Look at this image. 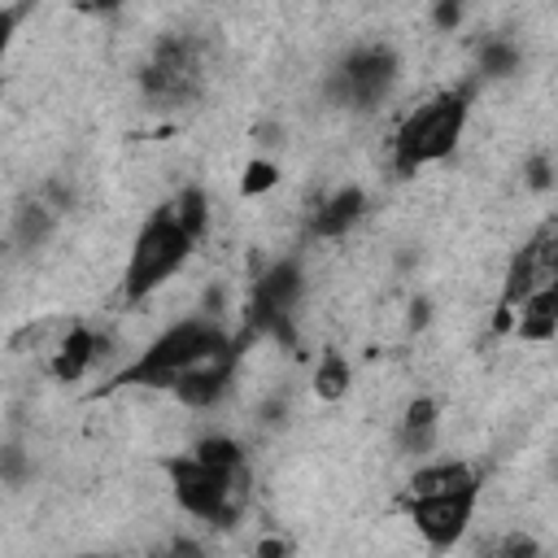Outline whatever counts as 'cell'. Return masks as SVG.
<instances>
[{"label":"cell","mask_w":558,"mask_h":558,"mask_svg":"<svg viewBox=\"0 0 558 558\" xmlns=\"http://www.w3.org/2000/svg\"><path fill=\"white\" fill-rule=\"evenodd\" d=\"M83 9H87V13H105V17H109V13H118V9H122V0H83Z\"/></svg>","instance_id":"23"},{"label":"cell","mask_w":558,"mask_h":558,"mask_svg":"<svg viewBox=\"0 0 558 558\" xmlns=\"http://www.w3.org/2000/svg\"><path fill=\"white\" fill-rule=\"evenodd\" d=\"M475 501H480V484H466V488H453V493H423V497H410L405 510H410V523L418 527V536L432 545V549H449L471 514H475Z\"/></svg>","instance_id":"7"},{"label":"cell","mask_w":558,"mask_h":558,"mask_svg":"<svg viewBox=\"0 0 558 558\" xmlns=\"http://www.w3.org/2000/svg\"><path fill=\"white\" fill-rule=\"evenodd\" d=\"M222 349H235V340L209 323V318H183L174 327H166L126 371L113 375L109 388H122V384H144V388H170L187 366L222 353Z\"/></svg>","instance_id":"2"},{"label":"cell","mask_w":558,"mask_h":558,"mask_svg":"<svg viewBox=\"0 0 558 558\" xmlns=\"http://www.w3.org/2000/svg\"><path fill=\"white\" fill-rule=\"evenodd\" d=\"M362 214H366V192H362V187H340V192H331V196L314 209L310 235H318V240H340V235H349V227H353Z\"/></svg>","instance_id":"10"},{"label":"cell","mask_w":558,"mask_h":558,"mask_svg":"<svg viewBox=\"0 0 558 558\" xmlns=\"http://www.w3.org/2000/svg\"><path fill=\"white\" fill-rule=\"evenodd\" d=\"M48 231H52V209H44V205L22 209V218H17V240L22 244H39Z\"/></svg>","instance_id":"19"},{"label":"cell","mask_w":558,"mask_h":558,"mask_svg":"<svg viewBox=\"0 0 558 558\" xmlns=\"http://www.w3.org/2000/svg\"><path fill=\"white\" fill-rule=\"evenodd\" d=\"M475 65H480V78H510V74H519L523 52H519L514 39L488 35V39L480 44V52H475Z\"/></svg>","instance_id":"15"},{"label":"cell","mask_w":558,"mask_h":558,"mask_svg":"<svg viewBox=\"0 0 558 558\" xmlns=\"http://www.w3.org/2000/svg\"><path fill=\"white\" fill-rule=\"evenodd\" d=\"M401 74V61L388 44H366V48H353L336 70H331V96L340 105H353V109H375L392 83Z\"/></svg>","instance_id":"5"},{"label":"cell","mask_w":558,"mask_h":558,"mask_svg":"<svg viewBox=\"0 0 558 558\" xmlns=\"http://www.w3.org/2000/svg\"><path fill=\"white\" fill-rule=\"evenodd\" d=\"M196 248V235L179 222L174 205H161L135 235L131 253H126V266H122V301L135 305L144 296H153Z\"/></svg>","instance_id":"3"},{"label":"cell","mask_w":558,"mask_h":558,"mask_svg":"<svg viewBox=\"0 0 558 558\" xmlns=\"http://www.w3.org/2000/svg\"><path fill=\"white\" fill-rule=\"evenodd\" d=\"M170 205H174L179 222H183V227H187V231H192L196 240H201V235L209 231V201H205V192H201L196 183H192V187H183V192H179V196H174Z\"/></svg>","instance_id":"17"},{"label":"cell","mask_w":558,"mask_h":558,"mask_svg":"<svg viewBox=\"0 0 558 558\" xmlns=\"http://www.w3.org/2000/svg\"><path fill=\"white\" fill-rule=\"evenodd\" d=\"M436 427H440V405L432 397H414L401 414V453H427L436 445Z\"/></svg>","instance_id":"12"},{"label":"cell","mask_w":558,"mask_h":558,"mask_svg":"<svg viewBox=\"0 0 558 558\" xmlns=\"http://www.w3.org/2000/svg\"><path fill=\"white\" fill-rule=\"evenodd\" d=\"M349 362L340 357V349H323V357H318V366H314V392L323 397V401H340L344 392H349Z\"/></svg>","instance_id":"16"},{"label":"cell","mask_w":558,"mask_h":558,"mask_svg":"<svg viewBox=\"0 0 558 558\" xmlns=\"http://www.w3.org/2000/svg\"><path fill=\"white\" fill-rule=\"evenodd\" d=\"M501 554H510V558H523V554H541V545L532 541V536H506V545H501Z\"/></svg>","instance_id":"22"},{"label":"cell","mask_w":558,"mask_h":558,"mask_svg":"<svg viewBox=\"0 0 558 558\" xmlns=\"http://www.w3.org/2000/svg\"><path fill=\"white\" fill-rule=\"evenodd\" d=\"M201 87V65H196V44L183 35H166L153 52V61L140 70V92L153 105H183Z\"/></svg>","instance_id":"6"},{"label":"cell","mask_w":558,"mask_h":558,"mask_svg":"<svg viewBox=\"0 0 558 558\" xmlns=\"http://www.w3.org/2000/svg\"><path fill=\"white\" fill-rule=\"evenodd\" d=\"M471 100H475V78L436 92L432 100H423L418 109H410L401 118V126L392 135V166L401 179L418 174L432 161H445L458 148L466 118H471Z\"/></svg>","instance_id":"1"},{"label":"cell","mask_w":558,"mask_h":558,"mask_svg":"<svg viewBox=\"0 0 558 558\" xmlns=\"http://www.w3.org/2000/svg\"><path fill=\"white\" fill-rule=\"evenodd\" d=\"M466 484H480V475H475L466 462H423V466L410 475V497H423V493H453V488H466Z\"/></svg>","instance_id":"14"},{"label":"cell","mask_w":558,"mask_h":558,"mask_svg":"<svg viewBox=\"0 0 558 558\" xmlns=\"http://www.w3.org/2000/svg\"><path fill=\"white\" fill-rule=\"evenodd\" d=\"M514 336L532 340V344L558 336V279H545V283H536L527 292V301L514 314Z\"/></svg>","instance_id":"9"},{"label":"cell","mask_w":558,"mask_h":558,"mask_svg":"<svg viewBox=\"0 0 558 558\" xmlns=\"http://www.w3.org/2000/svg\"><path fill=\"white\" fill-rule=\"evenodd\" d=\"M275 183H279V166L266 161V157H253V161L244 166V174H240V196H262V192H270Z\"/></svg>","instance_id":"18"},{"label":"cell","mask_w":558,"mask_h":558,"mask_svg":"<svg viewBox=\"0 0 558 558\" xmlns=\"http://www.w3.org/2000/svg\"><path fill=\"white\" fill-rule=\"evenodd\" d=\"M240 344L235 349H222V353H214V357H205V362H196V366H187L174 384H170V392L183 401V405H192V410H214L227 392H231V379H235V362H240Z\"/></svg>","instance_id":"8"},{"label":"cell","mask_w":558,"mask_h":558,"mask_svg":"<svg viewBox=\"0 0 558 558\" xmlns=\"http://www.w3.org/2000/svg\"><path fill=\"white\" fill-rule=\"evenodd\" d=\"M549 183H554V170H549V161H545V157H532V161H527V187L545 192Z\"/></svg>","instance_id":"21"},{"label":"cell","mask_w":558,"mask_h":558,"mask_svg":"<svg viewBox=\"0 0 558 558\" xmlns=\"http://www.w3.org/2000/svg\"><path fill=\"white\" fill-rule=\"evenodd\" d=\"M96 353H100V340L87 331V327H70L65 336H61V344H57V353H52V379H61V384H78L83 375H87V366L96 362Z\"/></svg>","instance_id":"11"},{"label":"cell","mask_w":558,"mask_h":558,"mask_svg":"<svg viewBox=\"0 0 558 558\" xmlns=\"http://www.w3.org/2000/svg\"><path fill=\"white\" fill-rule=\"evenodd\" d=\"M161 466H166V475H170L174 501H179L187 514H196V519H205V523H218V527L235 523V514H240V488H235L231 480H222L218 471H209L196 453L166 458Z\"/></svg>","instance_id":"4"},{"label":"cell","mask_w":558,"mask_h":558,"mask_svg":"<svg viewBox=\"0 0 558 558\" xmlns=\"http://www.w3.org/2000/svg\"><path fill=\"white\" fill-rule=\"evenodd\" d=\"M257 554H266V558H270V554H288V545H283V541H262Z\"/></svg>","instance_id":"24"},{"label":"cell","mask_w":558,"mask_h":558,"mask_svg":"<svg viewBox=\"0 0 558 558\" xmlns=\"http://www.w3.org/2000/svg\"><path fill=\"white\" fill-rule=\"evenodd\" d=\"M209 471H218L222 480H231L235 488H248V466H244V449L231 440V436H205V440H196V449H192Z\"/></svg>","instance_id":"13"},{"label":"cell","mask_w":558,"mask_h":558,"mask_svg":"<svg viewBox=\"0 0 558 558\" xmlns=\"http://www.w3.org/2000/svg\"><path fill=\"white\" fill-rule=\"evenodd\" d=\"M462 13H466V0H436V4H432V22H436L440 31H453V26L462 22Z\"/></svg>","instance_id":"20"}]
</instances>
